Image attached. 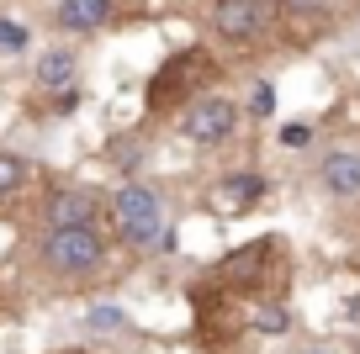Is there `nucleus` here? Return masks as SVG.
<instances>
[{
	"label": "nucleus",
	"mask_w": 360,
	"mask_h": 354,
	"mask_svg": "<svg viewBox=\"0 0 360 354\" xmlns=\"http://www.w3.org/2000/svg\"><path fill=\"white\" fill-rule=\"evenodd\" d=\"M212 22H217V32H223V37L244 43V37H255L259 27H265V6H259V0H217Z\"/></svg>",
	"instance_id": "5"
},
{
	"label": "nucleus",
	"mask_w": 360,
	"mask_h": 354,
	"mask_svg": "<svg viewBox=\"0 0 360 354\" xmlns=\"http://www.w3.org/2000/svg\"><path fill=\"white\" fill-rule=\"evenodd\" d=\"M249 111H255V117H270V111H276V90H270V85H255V100H249Z\"/></svg>",
	"instance_id": "14"
},
{
	"label": "nucleus",
	"mask_w": 360,
	"mask_h": 354,
	"mask_svg": "<svg viewBox=\"0 0 360 354\" xmlns=\"http://www.w3.org/2000/svg\"><path fill=\"white\" fill-rule=\"evenodd\" d=\"M196 69H207V58L196 53V48H186V53H175L165 69H159V79H154V90H148V106H165V100H175V96H186V74H196Z\"/></svg>",
	"instance_id": "6"
},
{
	"label": "nucleus",
	"mask_w": 360,
	"mask_h": 354,
	"mask_svg": "<svg viewBox=\"0 0 360 354\" xmlns=\"http://www.w3.org/2000/svg\"><path fill=\"white\" fill-rule=\"evenodd\" d=\"M112 0H58V27L64 32H96L112 22Z\"/></svg>",
	"instance_id": "7"
},
{
	"label": "nucleus",
	"mask_w": 360,
	"mask_h": 354,
	"mask_svg": "<svg viewBox=\"0 0 360 354\" xmlns=\"http://www.w3.org/2000/svg\"><path fill=\"white\" fill-rule=\"evenodd\" d=\"M255 322H259V328H270V333H276V328H286V312H281V307H265Z\"/></svg>",
	"instance_id": "15"
},
{
	"label": "nucleus",
	"mask_w": 360,
	"mask_h": 354,
	"mask_svg": "<svg viewBox=\"0 0 360 354\" xmlns=\"http://www.w3.org/2000/svg\"><path fill=\"white\" fill-rule=\"evenodd\" d=\"M90 322H96V328H112V322H122V312H112V307H101V312H90Z\"/></svg>",
	"instance_id": "17"
},
{
	"label": "nucleus",
	"mask_w": 360,
	"mask_h": 354,
	"mask_svg": "<svg viewBox=\"0 0 360 354\" xmlns=\"http://www.w3.org/2000/svg\"><path fill=\"white\" fill-rule=\"evenodd\" d=\"M27 48V32L16 22H0V53H22Z\"/></svg>",
	"instance_id": "12"
},
{
	"label": "nucleus",
	"mask_w": 360,
	"mask_h": 354,
	"mask_svg": "<svg viewBox=\"0 0 360 354\" xmlns=\"http://www.w3.org/2000/svg\"><path fill=\"white\" fill-rule=\"evenodd\" d=\"M265 196V180L259 175H223L217 180L212 190H207V206L217 211V217H249V206H255V201Z\"/></svg>",
	"instance_id": "4"
},
{
	"label": "nucleus",
	"mask_w": 360,
	"mask_h": 354,
	"mask_svg": "<svg viewBox=\"0 0 360 354\" xmlns=\"http://www.w3.org/2000/svg\"><path fill=\"white\" fill-rule=\"evenodd\" d=\"M233 122H238V111L228 106L223 96H212V100H196V106L186 111L180 133L191 138V143H223V138L233 133Z\"/></svg>",
	"instance_id": "3"
},
{
	"label": "nucleus",
	"mask_w": 360,
	"mask_h": 354,
	"mask_svg": "<svg viewBox=\"0 0 360 354\" xmlns=\"http://www.w3.org/2000/svg\"><path fill=\"white\" fill-rule=\"evenodd\" d=\"M112 217H117V232H122V244H159L165 238V206L148 185H122L112 196Z\"/></svg>",
	"instance_id": "1"
},
{
	"label": "nucleus",
	"mask_w": 360,
	"mask_h": 354,
	"mask_svg": "<svg viewBox=\"0 0 360 354\" xmlns=\"http://www.w3.org/2000/svg\"><path fill=\"white\" fill-rule=\"evenodd\" d=\"M22 180H27V164H22V159H11V154H0V196H11Z\"/></svg>",
	"instance_id": "11"
},
{
	"label": "nucleus",
	"mask_w": 360,
	"mask_h": 354,
	"mask_svg": "<svg viewBox=\"0 0 360 354\" xmlns=\"http://www.w3.org/2000/svg\"><path fill=\"white\" fill-rule=\"evenodd\" d=\"M75 74H79L75 48H53V53L37 58V85L43 90H75Z\"/></svg>",
	"instance_id": "9"
},
{
	"label": "nucleus",
	"mask_w": 360,
	"mask_h": 354,
	"mask_svg": "<svg viewBox=\"0 0 360 354\" xmlns=\"http://www.w3.org/2000/svg\"><path fill=\"white\" fill-rule=\"evenodd\" d=\"M323 6H328V0H286V16H292V11H307V16H318Z\"/></svg>",
	"instance_id": "16"
},
{
	"label": "nucleus",
	"mask_w": 360,
	"mask_h": 354,
	"mask_svg": "<svg viewBox=\"0 0 360 354\" xmlns=\"http://www.w3.org/2000/svg\"><path fill=\"white\" fill-rule=\"evenodd\" d=\"M281 143L286 148H307V143H313V127H307V122H286L281 127Z\"/></svg>",
	"instance_id": "13"
},
{
	"label": "nucleus",
	"mask_w": 360,
	"mask_h": 354,
	"mask_svg": "<svg viewBox=\"0 0 360 354\" xmlns=\"http://www.w3.org/2000/svg\"><path fill=\"white\" fill-rule=\"evenodd\" d=\"M323 185L334 196H360V154L355 148H334L323 159Z\"/></svg>",
	"instance_id": "8"
},
{
	"label": "nucleus",
	"mask_w": 360,
	"mask_h": 354,
	"mask_svg": "<svg viewBox=\"0 0 360 354\" xmlns=\"http://www.w3.org/2000/svg\"><path fill=\"white\" fill-rule=\"evenodd\" d=\"M43 259L58 270V275H96L106 259V244L90 222H75V228H53L43 244Z\"/></svg>",
	"instance_id": "2"
},
{
	"label": "nucleus",
	"mask_w": 360,
	"mask_h": 354,
	"mask_svg": "<svg viewBox=\"0 0 360 354\" xmlns=\"http://www.w3.org/2000/svg\"><path fill=\"white\" fill-rule=\"evenodd\" d=\"M96 217V201L85 196V190H58L53 201H48V222L53 228H75V222H90Z\"/></svg>",
	"instance_id": "10"
}]
</instances>
